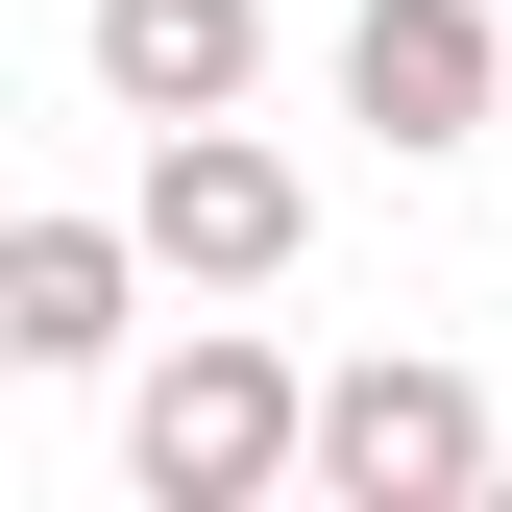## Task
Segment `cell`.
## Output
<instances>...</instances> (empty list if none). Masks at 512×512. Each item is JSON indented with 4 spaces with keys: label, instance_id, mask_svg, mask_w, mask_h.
<instances>
[{
    "label": "cell",
    "instance_id": "8992f818",
    "mask_svg": "<svg viewBox=\"0 0 512 512\" xmlns=\"http://www.w3.org/2000/svg\"><path fill=\"white\" fill-rule=\"evenodd\" d=\"M122 293H147V220H0V366H98L122 342Z\"/></svg>",
    "mask_w": 512,
    "mask_h": 512
},
{
    "label": "cell",
    "instance_id": "7a4b0ae2",
    "mask_svg": "<svg viewBox=\"0 0 512 512\" xmlns=\"http://www.w3.org/2000/svg\"><path fill=\"white\" fill-rule=\"evenodd\" d=\"M122 220H147V269H171V293H293V244H317V171L269 147V122H147Z\"/></svg>",
    "mask_w": 512,
    "mask_h": 512
},
{
    "label": "cell",
    "instance_id": "277c9868",
    "mask_svg": "<svg viewBox=\"0 0 512 512\" xmlns=\"http://www.w3.org/2000/svg\"><path fill=\"white\" fill-rule=\"evenodd\" d=\"M342 122H366V147L512 122V25H488V0H366V25H342Z\"/></svg>",
    "mask_w": 512,
    "mask_h": 512
},
{
    "label": "cell",
    "instance_id": "6da1fadb",
    "mask_svg": "<svg viewBox=\"0 0 512 512\" xmlns=\"http://www.w3.org/2000/svg\"><path fill=\"white\" fill-rule=\"evenodd\" d=\"M122 488H147V512H269V488H317V391H293V342L244 293H196V342L122 391Z\"/></svg>",
    "mask_w": 512,
    "mask_h": 512
},
{
    "label": "cell",
    "instance_id": "3957f363",
    "mask_svg": "<svg viewBox=\"0 0 512 512\" xmlns=\"http://www.w3.org/2000/svg\"><path fill=\"white\" fill-rule=\"evenodd\" d=\"M488 464L512 439H488L464 366H342V391H317V512H464Z\"/></svg>",
    "mask_w": 512,
    "mask_h": 512
},
{
    "label": "cell",
    "instance_id": "5b68a950",
    "mask_svg": "<svg viewBox=\"0 0 512 512\" xmlns=\"http://www.w3.org/2000/svg\"><path fill=\"white\" fill-rule=\"evenodd\" d=\"M98 98L122 122H244V98H269V0H98Z\"/></svg>",
    "mask_w": 512,
    "mask_h": 512
}]
</instances>
